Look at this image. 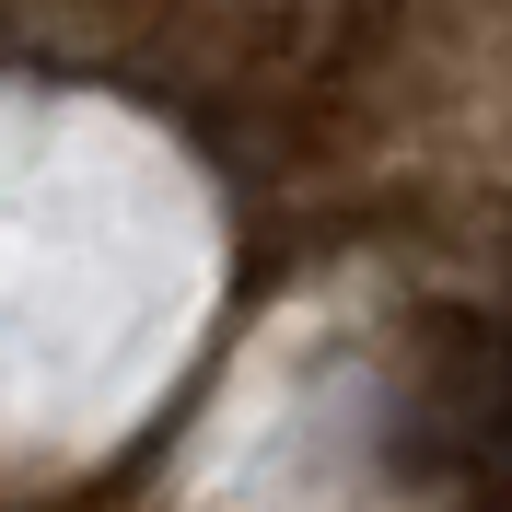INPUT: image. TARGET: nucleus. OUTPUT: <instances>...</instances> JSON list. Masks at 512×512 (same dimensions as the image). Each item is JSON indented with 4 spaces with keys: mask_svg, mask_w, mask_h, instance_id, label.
I'll return each mask as SVG.
<instances>
[{
    "mask_svg": "<svg viewBox=\"0 0 512 512\" xmlns=\"http://www.w3.org/2000/svg\"><path fill=\"white\" fill-rule=\"evenodd\" d=\"M501 350H512V338H501Z\"/></svg>",
    "mask_w": 512,
    "mask_h": 512,
    "instance_id": "nucleus-1",
    "label": "nucleus"
}]
</instances>
